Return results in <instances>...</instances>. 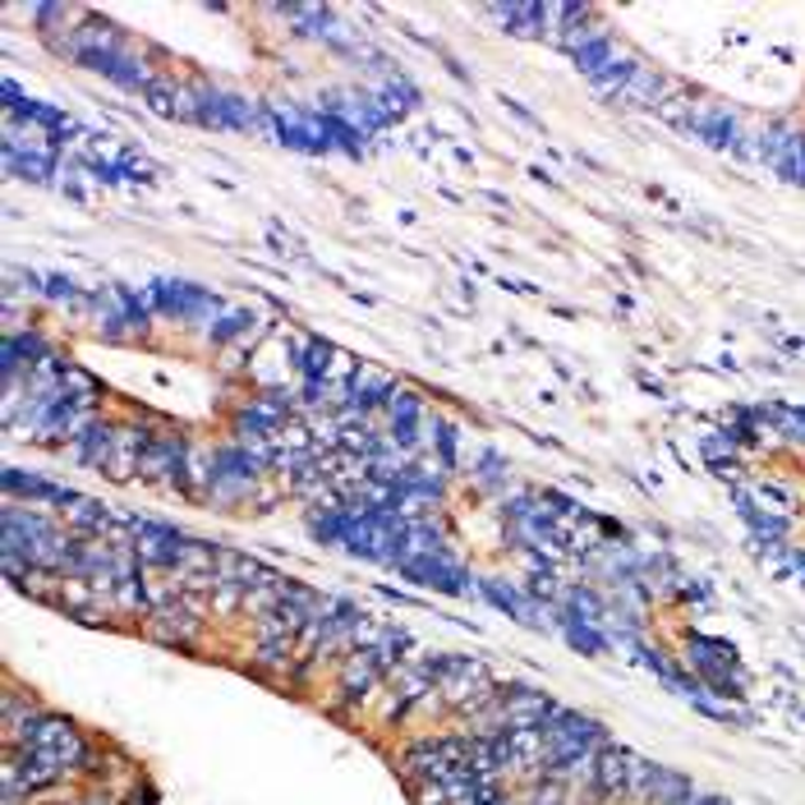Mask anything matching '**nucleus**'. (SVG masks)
Masks as SVG:
<instances>
[{"mask_svg": "<svg viewBox=\"0 0 805 805\" xmlns=\"http://www.w3.org/2000/svg\"><path fill=\"white\" fill-rule=\"evenodd\" d=\"M685 796H695L691 778H681L672 769H654V782H650V792H644V801L650 805H681Z\"/></svg>", "mask_w": 805, "mask_h": 805, "instance_id": "1", "label": "nucleus"}]
</instances>
